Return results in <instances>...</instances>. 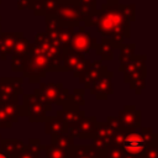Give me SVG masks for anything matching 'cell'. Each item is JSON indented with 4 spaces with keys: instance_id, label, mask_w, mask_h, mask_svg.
<instances>
[{
    "instance_id": "8fae6325",
    "label": "cell",
    "mask_w": 158,
    "mask_h": 158,
    "mask_svg": "<svg viewBox=\"0 0 158 158\" xmlns=\"http://www.w3.org/2000/svg\"><path fill=\"white\" fill-rule=\"evenodd\" d=\"M99 127V122L96 121L95 116L90 117H83L77 123L68 126V135L73 138H81V139H89L94 138L96 130Z\"/></svg>"
},
{
    "instance_id": "f1b7e54d",
    "label": "cell",
    "mask_w": 158,
    "mask_h": 158,
    "mask_svg": "<svg viewBox=\"0 0 158 158\" xmlns=\"http://www.w3.org/2000/svg\"><path fill=\"white\" fill-rule=\"evenodd\" d=\"M0 31H1V16H0Z\"/></svg>"
},
{
    "instance_id": "4dcf8cb0",
    "label": "cell",
    "mask_w": 158,
    "mask_h": 158,
    "mask_svg": "<svg viewBox=\"0 0 158 158\" xmlns=\"http://www.w3.org/2000/svg\"><path fill=\"white\" fill-rule=\"evenodd\" d=\"M1 139H2V138H1V136H0V144H1Z\"/></svg>"
},
{
    "instance_id": "9c48e42d",
    "label": "cell",
    "mask_w": 158,
    "mask_h": 158,
    "mask_svg": "<svg viewBox=\"0 0 158 158\" xmlns=\"http://www.w3.org/2000/svg\"><path fill=\"white\" fill-rule=\"evenodd\" d=\"M62 63L64 72H73L74 77H79L91 65V62L86 58L85 54L73 51L72 48H63Z\"/></svg>"
},
{
    "instance_id": "3957f363",
    "label": "cell",
    "mask_w": 158,
    "mask_h": 158,
    "mask_svg": "<svg viewBox=\"0 0 158 158\" xmlns=\"http://www.w3.org/2000/svg\"><path fill=\"white\" fill-rule=\"evenodd\" d=\"M47 72H60V69L51 57L35 44H31L27 62L22 69L23 77L36 83L40 81V78H43Z\"/></svg>"
},
{
    "instance_id": "e0dca14e",
    "label": "cell",
    "mask_w": 158,
    "mask_h": 158,
    "mask_svg": "<svg viewBox=\"0 0 158 158\" xmlns=\"http://www.w3.org/2000/svg\"><path fill=\"white\" fill-rule=\"evenodd\" d=\"M68 158H98L91 144H73L68 148Z\"/></svg>"
},
{
    "instance_id": "f546056e",
    "label": "cell",
    "mask_w": 158,
    "mask_h": 158,
    "mask_svg": "<svg viewBox=\"0 0 158 158\" xmlns=\"http://www.w3.org/2000/svg\"><path fill=\"white\" fill-rule=\"evenodd\" d=\"M107 1H118V0H107Z\"/></svg>"
},
{
    "instance_id": "4fadbf2b",
    "label": "cell",
    "mask_w": 158,
    "mask_h": 158,
    "mask_svg": "<svg viewBox=\"0 0 158 158\" xmlns=\"http://www.w3.org/2000/svg\"><path fill=\"white\" fill-rule=\"evenodd\" d=\"M20 105L17 101L0 104V128H9L20 117Z\"/></svg>"
},
{
    "instance_id": "d4e9b609",
    "label": "cell",
    "mask_w": 158,
    "mask_h": 158,
    "mask_svg": "<svg viewBox=\"0 0 158 158\" xmlns=\"http://www.w3.org/2000/svg\"><path fill=\"white\" fill-rule=\"evenodd\" d=\"M123 12H125V15H126V17H127V20L130 21V22H132V21H135V19H136V6H135V4H130V5H125L123 4Z\"/></svg>"
},
{
    "instance_id": "6da1fadb",
    "label": "cell",
    "mask_w": 158,
    "mask_h": 158,
    "mask_svg": "<svg viewBox=\"0 0 158 158\" xmlns=\"http://www.w3.org/2000/svg\"><path fill=\"white\" fill-rule=\"evenodd\" d=\"M130 21L123 12V4L118 1H107L98 7L93 15L83 21L84 27L96 26L98 32L110 41H112L118 48L125 43V40L130 38Z\"/></svg>"
},
{
    "instance_id": "7c38bea8",
    "label": "cell",
    "mask_w": 158,
    "mask_h": 158,
    "mask_svg": "<svg viewBox=\"0 0 158 158\" xmlns=\"http://www.w3.org/2000/svg\"><path fill=\"white\" fill-rule=\"evenodd\" d=\"M117 120L120 126L123 128L130 130H138L141 128V111L136 109L135 105H127L123 110L120 111Z\"/></svg>"
},
{
    "instance_id": "ffe728a7",
    "label": "cell",
    "mask_w": 158,
    "mask_h": 158,
    "mask_svg": "<svg viewBox=\"0 0 158 158\" xmlns=\"http://www.w3.org/2000/svg\"><path fill=\"white\" fill-rule=\"evenodd\" d=\"M115 48H118V47L112 41L107 40V38H102L101 43L98 44L95 53L100 54L101 60H112L114 59V49Z\"/></svg>"
},
{
    "instance_id": "9a60e30c",
    "label": "cell",
    "mask_w": 158,
    "mask_h": 158,
    "mask_svg": "<svg viewBox=\"0 0 158 158\" xmlns=\"http://www.w3.org/2000/svg\"><path fill=\"white\" fill-rule=\"evenodd\" d=\"M23 37L22 32H2L0 33V59L6 60L11 56L16 42Z\"/></svg>"
},
{
    "instance_id": "ba28073f",
    "label": "cell",
    "mask_w": 158,
    "mask_h": 158,
    "mask_svg": "<svg viewBox=\"0 0 158 158\" xmlns=\"http://www.w3.org/2000/svg\"><path fill=\"white\" fill-rule=\"evenodd\" d=\"M98 47V42L96 38L91 36L90 32L86 31V27H84L83 25H79L77 30H74L69 47L73 51H77L81 54H89L90 52L96 51Z\"/></svg>"
},
{
    "instance_id": "603a6c76",
    "label": "cell",
    "mask_w": 158,
    "mask_h": 158,
    "mask_svg": "<svg viewBox=\"0 0 158 158\" xmlns=\"http://www.w3.org/2000/svg\"><path fill=\"white\" fill-rule=\"evenodd\" d=\"M43 151L47 158H68V149L59 148L54 144L43 146Z\"/></svg>"
},
{
    "instance_id": "4316f807",
    "label": "cell",
    "mask_w": 158,
    "mask_h": 158,
    "mask_svg": "<svg viewBox=\"0 0 158 158\" xmlns=\"http://www.w3.org/2000/svg\"><path fill=\"white\" fill-rule=\"evenodd\" d=\"M32 6H33V0H17L19 10H25V9L32 10Z\"/></svg>"
},
{
    "instance_id": "83f0119b",
    "label": "cell",
    "mask_w": 158,
    "mask_h": 158,
    "mask_svg": "<svg viewBox=\"0 0 158 158\" xmlns=\"http://www.w3.org/2000/svg\"><path fill=\"white\" fill-rule=\"evenodd\" d=\"M17 156H11V154H7V153H5V152H2L1 149H0V158H16Z\"/></svg>"
},
{
    "instance_id": "277c9868",
    "label": "cell",
    "mask_w": 158,
    "mask_h": 158,
    "mask_svg": "<svg viewBox=\"0 0 158 158\" xmlns=\"http://www.w3.org/2000/svg\"><path fill=\"white\" fill-rule=\"evenodd\" d=\"M120 70L125 74V81L130 84V88L136 94H141L146 84V56H131L120 63Z\"/></svg>"
},
{
    "instance_id": "d6986e66",
    "label": "cell",
    "mask_w": 158,
    "mask_h": 158,
    "mask_svg": "<svg viewBox=\"0 0 158 158\" xmlns=\"http://www.w3.org/2000/svg\"><path fill=\"white\" fill-rule=\"evenodd\" d=\"M58 115L62 116V118L64 120V122L67 123V126H72L74 123H77L78 121H80L83 117H85V112L83 110L79 109H60L57 111Z\"/></svg>"
},
{
    "instance_id": "cb8c5ba5",
    "label": "cell",
    "mask_w": 158,
    "mask_h": 158,
    "mask_svg": "<svg viewBox=\"0 0 158 158\" xmlns=\"http://www.w3.org/2000/svg\"><path fill=\"white\" fill-rule=\"evenodd\" d=\"M84 89H74L72 93V99H70V109H79V106L84 105Z\"/></svg>"
},
{
    "instance_id": "484cf974",
    "label": "cell",
    "mask_w": 158,
    "mask_h": 158,
    "mask_svg": "<svg viewBox=\"0 0 158 158\" xmlns=\"http://www.w3.org/2000/svg\"><path fill=\"white\" fill-rule=\"evenodd\" d=\"M142 158H158V149H157V142L152 143L144 152Z\"/></svg>"
},
{
    "instance_id": "5b68a950",
    "label": "cell",
    "mask_w": 158,
    "mask_h": 158,
    "mask_svg": "<svg viewBox=\"0 0 158 158\" xmlns=\"http://www.w3.org/2000/svg\"><path fill=\"white\" fill-rule=\"evenodd\" d=\"M53 16L58 19L63 26L78 27L79 23H83L90 15L81 9L75 0H58Z\"/></svg>"
},
{
    "instance_id": "8992f818",
    "label": "cell",
    "mask_w": 158,
    "mask_h": 158,
    "mask_svg": "<svg viewBox=\"0 0 158 158\" xmlns=\"http://www.w3.org/2000/svg\"><path fill=\"white\" fill-rule=\"evenodd\" d=\"M52 106L44 102L40 96L33 94H23L20 105V116H25L31 122H44Z\"/></svg>"
},
{
    "instance_id": "5bb4252c",
    "label": "cell",
    "mask_w": 158,
    "mask_h": 158,
    "mask_svg": "<svg viewBox=\"0 0 158 158\" xmlns=\"http://www.w3.org/2000/svg\"><path fill=\"white\" fill-rule=\"evenodd\" d=\"M112 72H107L106 74H104L102 77H100L91 86H90V91L91 94L99 99V100H105L109 98V95H111L114 93V86H112Z\"/></svg>"
},
{
    "instance_id": "44dd1931",
    "label": "cell",
    "mask_w": 158,
    "mask_h": 158,
    "mask_svg": "<svg viewBox=\"0 0 158 158\" xmlns=\"http://www.w3.org/2000/svg\"><path fill=\"white\" fill-rule=\"evenodd\" d=\"M25 143L22 141H19V139H5L2 138L1 139V144H0V149L7 154H11V156H17L22 148H23Z\"/></svg>"
},
{
    "instance_id": "1f68e13d",
    "label": "cell",
    "mask_w": 158,
    "mask_h": 158,
    "mask_svg": "<svg viewBox=\"0 0 158 158\" xmlns=\"http://www.w3.org/2000/svg\"><path fill=\"white\" fill-rule=\"evenodd\" d=\"M0 2H1V0H0Z\"/></svg>"
},
{
    "instance_id": "30bf717a",
    "label": "cell",
    "mask_w": 158,
    "mask_h": 158,
    "mask_svg": "<svg viewBox=\"0 0 158 158\" xmlns=\"http://www.w3.org/2000/svg\"><path fill=\"white\" fill-rule=\"evenodd\" d=\"M23 79L19 77H4L0 79V104L17 101V98L23 91Z\"/></svg>"
},
{
    "instance_id": "ac0fdd59",
    "label": "cell",
    "mask_w": 158,
    "mask_h": 158,
    "mask_svg": "<svg viewBox=\"0 0 158 158\" xmlns=\"http://www.w3.org/2000/svg\"><path fill=\"white\" fill-rule=\"evenodd\" d=\"M43 149V144L40 139H31L27 144L23 146L22 151L17 154L16 158H41V151Z\"/></svg>"
},
{
    "instance_id": "7402d4cb",
    "label": "cell",
    "mask_w": 158,
    "mask_h": 158,
    "mask_svg": "<svg viewBox=\"0 0 158 158\" xmlns=\"http://www.w3.org/2000/svg\"><path fill=\"white\" fill-rule=\"evenodd\" d=\"M51 144H54L63 149H68L70 146L74 144V138L70 137L69 135H52Z\"/></svg>"
},
{
    "instance_id": "7a4b0ae2",
    "label": "cell",
    "mask_w": 158,
    "mask_h": 158,
    "mask_svg": "<svg viewBox=\"0 0 158 158\" xmlns=\"http://www.w3.org/2000/svg\"><path fill=\"white\" fill-rule=\"evenodd\" d=\"M156 142H158L157 135L153 132L152 128L141 127L139 132L138 130L125 128V133L120 143V148L126 157L142 158L146 149L152 143H156Z\"/></svg>"
},
{
    "instance_id": "52a82bcc",
    "label": "cell",
    "mask_w": 158,
    "mask_h": 158,
    "mask_svg": "<svg viewBox=\"0 0 158 158\" xmlns=\"http://www.w3.org/2000/svg\"><path fill=\"white\" fill-rule=\"evenodd\" d=\"M35 94L49 105L57 104L58 106H62V109L70 107L72 94H69L62 83H40Z\"/></svg>"
},
{
    "instance_id": "2e32d148",
    "label": "cell",
    "mask_w": 158,
    "mask_h": 158,
    "mask_svg": "<svg viewBox=\"0 0 158 158\" xmlns=\"http://www.w3.org/2000/svg\"><path fill=\"white\" fill-rule=\"evenodd\" d=\"M46 133L52 135H68V126L60 115L48 116L46 118Z\"/></svg>"
}]
</instances>
